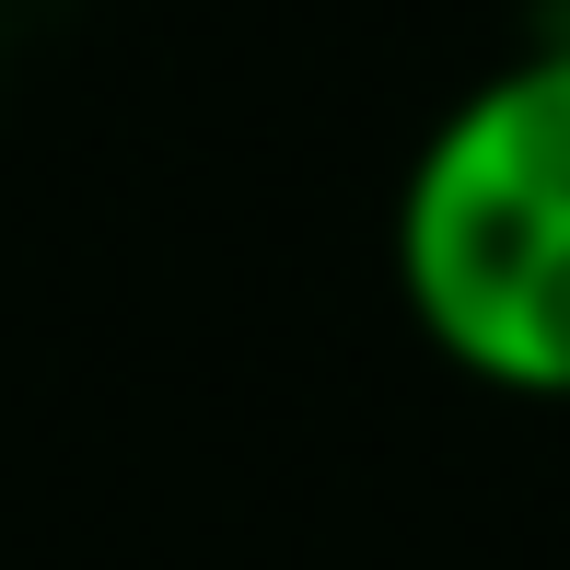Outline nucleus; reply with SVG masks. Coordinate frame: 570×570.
Listing matches in <instances>:
<instances>
[{
    "label": "nucleus",
    "instance_id": "1",
    "mask_svg": "<svg viewBox=\"0 0 570 570\" xmlns=\"http://www.w3.org/2000/svg\"><path fill=\"white\" fill-rule=\"evenodd\" d=\"M396 303L465 384L570 407V36L465 82L407 151Z\"/></svg>",
    "mask_w": 570,
    "mask_h": 570
}]
</instances>
